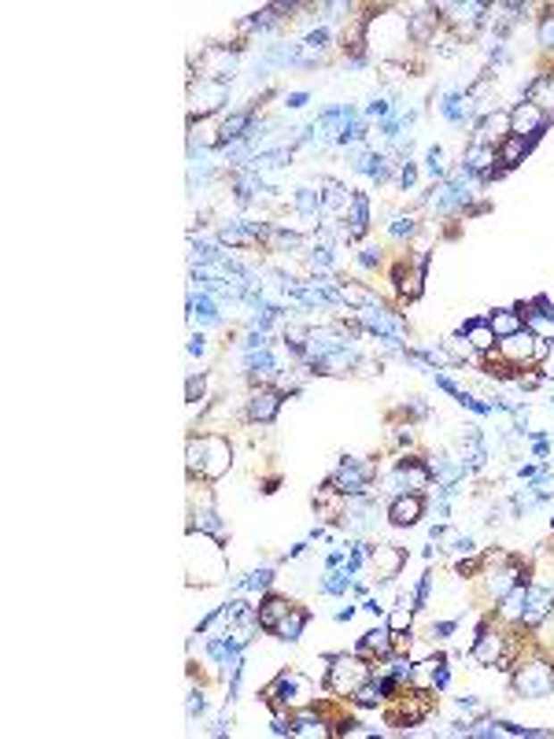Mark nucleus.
I'll use <instances>...</instances> for the list:
<instances>
[{
	"mask_svg": "<svg viewBox=\"0 0 554 739\" xmlns=\"http://www.w3.org/2000/svg\"><path fill=\"white\" fill-rule=\"evenodd\" d=\"M458 625H462V617H448V621H432L429 625V640L436 643V640H451L455 633H458Z\"/></svg>",
	"mask_w": 554,
	"mask_h": 739,
	"instance_id": "nucleus-38",
	"label": "nucleus"
},
{
	"mask_svg": "<svg viewBox=\"0 0 554 739\" xmlns=\"http://www.w3.org/2000/svg\"><path fill=\"white\" fill-rule=\"evenodd\" d=\"M507 640H510V625L507 621H499V617H484L477 625V636L474 643H469V659H474L477 666H499L503 662V654H507Z\"/></svg>",
	"mask_w": 554,
	"mask_h": 739,
	"instance_id": "nucleus-9",
	"label": "nucleus"
},
{
	"mask_svg": "<svg viewBox=\"0 0 554 739\" xmlns=\"http://www.w3.org/2000/svg\"><path fill=\"white\" fill-rule=\"evenodd\" d=\"M510 692L514 699H547L554 695V659L536 643L517 659L510 669Z\"/></svg>",
	"mask_w": 554,
	"mask_h": 739,
	"instance_id": "nucleus-3",
	"label": "nucleus"
},
{
	"mask_svg": "<svg viewBox=\"0 0 554 739\" xmlns=\"http://www.w3.org/2000/svg\"><path fill=\"white\" fill-rule=\"evenodd\" d=\"M355 577H358V573L344 562V566H337V569H329V573H325V581L318 584V592H322V595H348L351 584H355Z\"/></svg>",
	"mask_w": 554,
	"mask_h": 739,
	"instance_id": "nucleus-31",
	"label": "nucleus"
},
{
	"mask_svg": "<svg viewBox=\"0 0 554 739\" xmlns=\"http://www.w3.org/2000/svg\"><path fill=\"white\" fill-rule=\"evenodd\" d=\"M550 462H554V458H550Z\"/></svg>",
	"mask_w": 554,
	"mask_h": 739,
	"instance_id": "nucleus-49",
	"label": "nucleus"
},
{
	"mask_svg": "<svg viewBox=\"0 0 554 739\" xmlns=\"http://www.w3.org/2000/svg\"><path fill=\"white\" fill-rule=\"evenodd\" d=\"M458 163H462L466 171H474V174H477V181L499 167V159H495V148H491V145H466V152H462V159H458Z\"/></svg>",
	"mask_w": 554,
	"mask_h": 739,
	"instance_id": "nucleus-25",
	"label": "nucleus"
},
{
	"mask_svg": "<svg viewBox=\"0 0 554 739\" xmlns=\"http://www.w3.org/2000/svg\"><path fill=\"white\" fill-rule=\"evenodd\" d=\"M374 481H377V462L370 458H355V455H344L337 462V470L329 474V484L340 491L348 500H358V496H374Z\"/></svg>",
	"mask_w": 554,
	"mask_h": 739,
	"instance_id": "nucleus-8",
	"label": "nucleus"
},
{
	"mask_svg": "<svg viewBox=\"0 0 554 739\" xmlns=\"http://www.w3.org/2000/svg\"><path fill=\"white\" fill-rule=\"evenodd\" d=\"M414 617H418V610H414V603H410V595H399L396 599V607L388 610V628L392 633H407V628H414Z\"/></svg>",
	"mask_w": 554,
	"mask_h": 739,
	"instance_id": "nucleus-32",
	"label": "nucleus"
},
{
	"mask_svg": "<svg viewBox=\"0 0 554 739\" xmlns=\"http://www.w3.org/2000/svg\"><path fill=\"white\" fill-rule=\"evenodd\" d=\"M536 45L543 52H554V4H547L540 22H536Z\"/></svg>",
	"mask_w": 554,
	"mask_h": 739,
	"instance_id": "nucleus-36",
	"label": "nucleus"
},
{
	"mask_svg": "<svg viewBox=\"0 0 554 739\" xmlns=\"http://www.w3.org/2000/svg\"><path fill=\"white\" fill-rule=\"evenodd\" d=\"M204 710H207L204 688H197V684H192V688H189V706H185V714H189V721H197V718H204Z\"/></svg>",
	"mask_w": 554,
	"mask_h": 739,
	"instance_id": "nucleus-40",
	"label": "nucleus"
},
{
	"mask_svg": "<svg viewBox=\"0 0 554 739\" xmlns=\"http://www.w3.org/2000/svg\"><path fill=\"white\" fill-rule=\"evenodd\" d=\"M396 181H399V189H403V193H410V189L418 185V163H414V159L399 163V171H396Z\"/></svg>",
	"mask_w": 554,
	"mask_h": 739,
	"instance_id": "nucleus-39",
	"label": "nucleus"
},
{
	"mask_svg": "<svg viewBox=\"0 0 554 739\" xmlns=\"http://www.w3.org/2000/svg\"><path fill=\"white\" fill-rule=\"evenodd\" d=\"M458 710H462V714H484V706H481L477 695H458Z\"/></svg>",
	"mask_w": 554,
	"mask_h": 739,
	"instance_id": "nucleus-44",
	"label": "nucleus"
},
{
	"mask_svg": "<svg viewBox=\"0 0 554 739\" xmlns=\"http://www.w3.org/2000/svg\"><path fill=\"white\" fill-rule=\"evenodd\" d=\"M533 148H536L533 137H517V133H510L507 141L495 148V159H499V167H503V171H514V167H521L525 155H529Z\"/></svg>",
	"mask_w": 554,
	"mask_h": 739,
	"instance_id": "nucleus-23",
	"label": "nucleus"
},
{
	"mask_svg": "<svg viewBox=\"0 0 554 739\" xmlns=\"http://www.w3.org/2000/svg\"><path fill=\"white\" fill-rule=\"evenodd\" d=\"M237 56H240V45L230 48V45H207L200 48V63H197V74H189V81L197 78H207V81H233L237 74Z\"/></svg>",
	"mask_w": 554,
	"mask_h": 739,
	"instance_id": "nucleus-11",
	"label": "nucleus"
},
{
	"mask_svg": "<svg viewBox=\"0 0 554 739\" xmlns=\"http://www.w3.org/2000/svg\"><path fill=\"white\" fill-rule=\"evenodd\" d=\"M550 340H540V337H533L529 330H521V333H514V337H503L495 344V355L503 359L514 374H521V370H533V366H540L547 355H550Z\"/></svg>",
	"mask_w": 554,
	"mask_h": 739,
	"instance_id": "nucleus-7",
	"label": "nucleus"
},
{
	"mask_svg": "<svg viewBox=\"0 0 554 739\" xmlns=\"http://www.w3.org/2000/svg\"><path fill=\"white\" fill-rule=\"evenodd\" d=\"M547 130H550V115L543 112L540 104H533V100H517V104H510V133H517V137H533V141H540Z\"/></svg>",
	"mask_w": 554,
	"mask_h": 739,
	"instance_id": "nucleus-14",
	"label": "nucleus"
},
{
	"mask_svg": "<svg viewBox=\"0 0 554 739\" xmlns=\"http://www.w3.org/2000/svg\"><path fill=\"white\" fill-rule=\"evenodd\" d=\"M355 610H358V607H351V603H348L344 610H337V614H332V617H337V621L344 625V621H351V617H355Z\"/></svg>",
	"mask_w": 554,
	"mask_h": 739,
	"instance_id": "nucleus-48",
	"label": "nucleus"
},
{
	"mask_svg": "<svg viewBox=\"0 0 554 739\" xmlns=\"http://www.w3.org/2000/svg\"><path fill=\"white\" fill-rule=\"evenodd\" d=\"M185 466L189 481H222L233 466V444L222 432H204V436H189L185 444Z\"/></svg>",
	"mask_w": 554,
	"mask_h": 739,
	"instance_id": "nucleus-2",
	"label": "nucleus"
},
{
	"mask_svg": "<svg viewBox=\"0 0 554 739\" xmlns=\"http://www.w3.org/2000/svg\"><path fill=\"white\" fill-rule=\"evenodd\" d=\"M432 581H436V577H432V569H425V573H422V581H418V588H414V595H410V603H414V610H418V614H422V610L429 607V595H432Z\"/></svg>",
	"mask_w": 554,
	"mask_h": 739,
	"instance_id": "nucleus-37",
	"label": "nucleus"
},
{
	"mask_svg": "<svg viewBox=\"0 0 554 739\" xmlns=\"http://www.w3.org/2000/svg\"><path fill=\"white\" fill-rule=\"evenodd\" d=\"M292 211L299 218H318L325 214V200H322V185H303L292 193Z\"/></svg>",
	"mask_w": 554,
	"mask_h": 739,
	"instance_id": "nucleus-28",
	"label": "nucleus"
},
{
	"mask_svg": "<svg viewBox=\"0 0 554 739\" xmlns=\"http://www.w3.org/2000/svg\"><path fill=\"white\" fill-rule=\"evenodd\" d=\"M311 625V610L307 607H292L289 614H285V621H277V628L270 636H277L281 643H299V636H303V628Z\"/></svg>",
	"mask_w": 554,
	"mask_h": 739,
	"instance_id": "nucleus-26",
	"label": "nucleus"
},
{
	"mask_svg": "<svg viewBox=\"0 0 554 739\" xmlns=\"http://www.w3.org/2000/svg\"><path fill=\"white\" fill-rule=\"evenodd\" d=\"M363 119L370 122V119H377V122H384V119H392V104H388L384 97H374L370 104H366V112H363Z\"/></svg>",
	"mask_w": 554,
	"mask_h": 739,
	"instance_id": "nucleus-41",
	"label": "nucleus"
},
{
	"mask_svg": "<svg viewBox=\"0 0 554 739\" xmlns=\"http://www.w3.org/2000/svg\"><path fill=\"white\" fill-rule=\"evenodd\" d=\"M307 100H311V93L299 89V93H289V97H285V107H289V112H299V107H307Z\"/></svg>",
	"mask_w": 554,
	"mask_h": 739,
	"instance_id": "nucleus-45",
	"label": "nucleus"
},
{
	"mask_svg": "<svg viewBox=\"0 0 554 739\" xmlns=\"http://www.w3.org/2000/svg\"><path fill=\"white\" fill-rule=\"evenodd\" d=\"M351 702L358 706V710H377V706H384V695H381V688H377V680L370 676L363 688H358L355 695H351Z\"/></svg>",
	"mask_w": 554,
	"mask_h": 739,
	"instance_id": "nucleus-35",
	"label": "nucleus"
},
{
	"mask_svg": "<svg viewBox=\"0 0 554 739\" xmlns=\"http://www.w3.org/2000/svg\"><path fill=\"white\" fill-rule=\"evenodd\" d=\"M374 676L370 659H363L358 651H337L325 654V676H322V692L337 695L344 702H351V695L363 688V684Z\"/></svg>",
	"mask_w": 554,
	"mask_h": 739,
	"instance_id": "nucleus-5",
	"label": "nucleus"
},
{
	"mask_svg": "<svg viewBox=\"0 0 554 739\" xmlns=\"http://www.w3.org/2000/svg\"><path fill=\"white\" fill-rule=\"evenodd\" d=\"M189 122H200V119H214L226 112V104H230V86L226 81H189Z\"/></svg>",
	"mask_w": 554,
	"mask_h": 739,
	"instance_id": "nucleus-10",
	"label": "nucleus"
},
{
	"mask_svg": "<svg viewBox=\"0 0 554 739\" xmlns=\"http://www.w3.org/2000/svg\"><path fill=\"white\" fill-rule=\"evenodd\" d=\"M425 496L422 491H403V496H396V500H388V525L392 529H414L425 517Z\"/></svg>",
	"mask_w": 554,
	"mask_h": 739,
	"instance_id": "nucleus-17",
	"label": "nucleus"
},
{
	"mask_svg": "<svg viewBox=\"0 0 554 739\" xmlns=\"http://www.w3.org/2000/svg\"><path fill=\"white\" fill-rule=\"evenodd\" d=\"M189 529H200V533H207V536H214V540H222V543H226V536H230V525L222 522V514L214 510L211 500H204V507H192Z\"/></svg>",
	"mask_w": 554,
	"mask_h": 739,
	"instance_id": "nucleus-22",
	"label": "nucleus"
},
{
	"mask_svg": "<svg viewBox=\"0 0 554 739\" xmlns=\"http://www.w3.org/2000/svg\"><path fill=\"white\" fill-rule=\"evenodd\" d=\"M370 233V197L366 193H355L351 197V207L344 214V244H358Z\"/></svg>",
	"mask_w": 554,
	"mask_h": 739,
	"instance_id": "nucleus-19",
	"label": "nucleus"
},
{
	"mask_svg": "<svg viewBox=\"0 0 554 739\" xmlns=\"http://www.w3.org/2000/svg\"><path fill=\"white\" fill-rule=\"evenodd\" d=\"M292 607H296V603H292L289 595H281V592H266V595L259 599V607H256V610H259L263 633H273L277 621H285V614H289Z\"/></svg>",
	"mask_w": 554,
	"mask_h": 739,
	"instance_id": "nucleus-21",
	"label": "nucleus"
},
{
	"mask_svg": "<svg viewBox=\"0 0 554 739\" xmlns=\"http://www.w3.org/2000/svg\"><path fill=\"white\" fill-rule=\"evenodd\" d=\"M207 337H204V330L200 333H192V340H189V355H207Z\"/></svg>",
	"mask_w": 554,
	"mask_h": 739,
	"instance_id": "nucleus-46",
	"label": "nucleus"
},
{
	"mask_svg": "<svg viewBox=\"0 0 554 739\" xmlns=\"http://www.w3.org/2000/svg\"><path fill=\"white\" fill-rule=\"evenodd\" d=\"M436 706V692L432 688H407L396 695V699H384V721L392 728H410V725H422Z\"/></svg>",
	"mask_w": 554,
	"mask_h": 739,
	"instance_id": "nucleus-6",
	"label": "nucleus"
},
{
	"mask_svg": "<svg viewBox=\"0 0 554 739\" xmlns=\"http://www.w3.org/2000/svg\"><path fill=\"white\" fill-rule=\"evenodd\" d=\"M422 233V211H407V214H392L388 218V237L396 244H410Z\"/></svg>",
	"mask_w": 554,
	"mask_h": 739,
	"instance_id": "nucleus-29",
	"label": "nucleus"
},
{
	"mask_svg": "<svg viewBox=\"0 0 554 739\" xmlns=\"http://www.w3.org/2000/svg\"><path fill=\"white\" fill-rule=\"evenodd\" d=\"M510 137V107H488L481 112V119L474 122V133H469V145H491L499 148Z\"/></svg>",
	"mask_w": 554,
	"mask_h": 739,
	"instance_id": "nucleus-12",
	"label": "nucleus"
},
{
	"mask_svg": "<svg viewBox=\"0 0 554 739\" xmlns=\"http://www.w3.org/2000/svg\"><path fill=\"white\" fill-rule=\"evenodd\" d=\"M322 680H315L311 673L303 669H281L266 688H263V702L273 710H303V706H315L322 695Z\"/></svg>",
	"mask_w": 554,
	"mask_h": 739,
	"instance_id": "nucleus-4",
	"label": "nucleus"
},
{
	"mask_svg": "<svg viewBox=\"0 0 554 739\" xmlns=\"http://www.w3.org/2000/svg\"><path fill=\"white\" fill-rule=\"evenodd\" d=\"M370 566L377 569L381 584H392L403 573V566H407V551H403V547H396V543H370Z\"/></svg>",
	"mask_w": 554,
	"mask_h": 739,
	"instance_id": "nucleus-18",
	"label": "nucleus"
},
{
	"mask_svg": "<svg viewBox=\"0 0 554 739\" xmlns=\"http://www.w3.org/2000/svg\"><path fill=\"white\" fill-rule=\"evenodd\" d=\"M273 566H263V569H256V573H248V577L240 581V592H259V595H266L270 588H273Z\"/></svg>",
	"mask_w": 554,
	"mask_h": 739,
	"instance_id": "nucleus-34",
	"label": "nucleus"
},
{
	"mask_svg": "<svg viewBox=\"0 0 554 739\" xmlns=\"http://www.w3.org/2000/svg\"><path fill=\"white\" fill-rule=\"evenodd\" d=\"M358 266H363L366 273H374V270H381V263H384V256H381V248H358Z\"/></svg>",
	"mask_w": 554,
	"mask_h": 739,
	"instance_id": "nucleus-43",
	"label": "nucleus"
},
{
	"mask_svg": "<svg viewBox=\"0 0 554 739\" xmlns=\"http://www.w3.org/2000/svg\"><path fill=\"white\" fill-rule=\"evenodd\" d=\"M458 337H462L469 348H474L477 355H488V351H495V344H499V337H495V330H491L488 315L466 318V322H462V330H458Z\"/></svg>",
	"mask_w": 554,
	"mask_h": 739,
	"instance_id": "nucleus-20",
	"label": "nucleus"
},
{
	"mask_svg": "<svg viewBox=\"0 0 554 739\" xmlns=\"http://www.w3.org/2000/svg\"><path fill=\"white\" fill-rule=\"evenodd\" d=\"M363 610H366V614H374V617H384V610H388V607L381 603V599H377V595H366V603H363Z\"/></svg>",
	"mask_w": 554,
	"mask_h": 739,
	"instance_id": "nucleus-47",
	"label": "nucleus"
},
{
	"mask_svg": "<svg viewBox=\"0 0 554 739\" xmlns=\"http://www.w3.org/2000/svg\"><path fill=\"white\" fill-rule=\"evenodd\" d=\"M285 403V392L273 389V385H256L244 399V418L252 425H270L277 418V410Z\"/></svg>",
	"mask_w": 554,
	"mask_h": 739,
	"instance_id": "nucleus-13",
	"label": "nucleus"
},
{
	"mask_svg": "<svg viewBox=\"0 0 554 739\" xmlns=\"http://www.w3.org/2000/svg\"><path fill=\"white\" fill-rule=\"evenodd\" d=\"M440 115L448 119L451 126H469L474 130V122L481 119V112H477V100H474V93L469 89H448L440 97Z\"/></svg>",
	"mask_w": 554,
	"mask_h": 739,
	"instance_id": "nucleus-15",
	"label": "nucleus"
},
{
	"mask_svg": "<svg viewBox=\"0 0 554 739\" xmlns=\"http://www.w3.org/2000/svg\"><path fill=\"white\" fill-rule=\"evenodd\" d=\"M425 174L432 178V181H443L451 174V167H448V148L443 145H429V152H425Z\"/></svg>",
	"mask_w": 554,
	"mask_h": 739,
	"instance_id": "nucleus-33",
	"label": "nucleus"
},
{
	"mask_svg": "<svg viewBox=\"0 0 554 739\" xmlns=\"http://www.w3.org/2000/svg\"><path fill=\"white\" fill-rule=\"evenodd\" d=\"M189 322H200V330L204 325H218L222 322V311H218V296L211 292H192L189 296Z\"/></svg>",
	"mask_w": 554,
	"mask_h": 739,
	"instance_id": "nucleus-27",
	"label": "nucleus"
},
{
	"mask_svg": "<svg viewBox=\"0 0 554 739\" xmlns=\"http://www.w3.org/2000/svg\"><path fill=\"white\" fill-rule=\"evenodd\" d=\"M517 311H521V318H525V330H529L533 337H540V340H550L554 344V304L547 296H536V299H529V304H514Z\"/></svg>",
	"mask_w": 554,
	"mask_h": 739,
	"instance_id": "nucleus-16",
	"label": "nucleus"
},
{
	"mask_svg": "<svg viewBox=\"0 0 554 739\" xmlns=\"http://www.w3.org/2000/svg\"><path fill=\"white\" fill-rule=\"evenodd\" d=\"M488 322H491V330H495L499 340H503V337H514V333L525 330V318H521L517 307H495V311L488 315Z\"/></svg>",
	"mask_w": 554,
	"mask_h": 739,
	"instance_id": "nucleus-30",
	"label": "nucleus"
},
{
	"mask_svg": "<svg viewBox=\"0 0 554 739\" xmlns=\"http://www.w3.org/2000/svg\"><path fill=\"white\" fill-rule=\"evenodd\" d=\"M230 573V558H226V547L222 540L200 533V529H189L185 536V577L192 588H211V584H222Z\"/></svg>",
	"mask_w": 554,
	"mask_h": 739,
	"instance_id": "nucleus-1",
	"label": "nucleus"
},
{
	"mask_svg": "<svg viewBox=\"0 0 554 739\" xmlns=\"http://www.w3.org/2000/svg\"><path fill=\"white\" fill-rule=\"evenodd\" d=\"M355 651L363 654V659H370V662H374V659H384V654H392V628H388V625L370 628V633L358 636Z\"/></svg>",
	"mask_w": 554,
	"mask_h": 739,
	"instance_id": "nucleus-24",
	"label": "nucleus"
},
{
	"mask_svg": "<svg viewBox=\"0 0 554 739\" xmlns=\"http://www.w3.org/2000/svg\"><path fill=\"white\" fill-rule=\"evenodd\" d=\"M204 392H207V381L204 377H197V374H189V381H185V399L197 407L200 399H204Z\"/></svg>",
	"mask_w": 554,
	"mask_h": 739,
	"instance_id": "nucleus-42",
	"label": "nucleus"
}]
</instances>
